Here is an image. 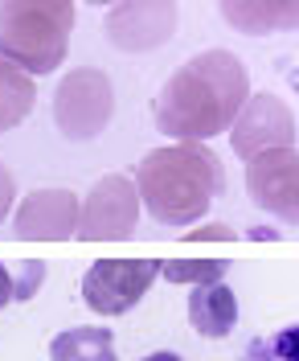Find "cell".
Instances as JSON below:
<instances>
[{
	"label": "cell",
	"mask_w": 299,
	"mask_h": 361,
	"mask_svg": "<svg viewBox=\"0 0 299 361\" xmlns=\"http://www.w3.org/2000/svg\"><path fill=\"white\" fill-rule=\"evenodd\" d=\"M250 99V74L242 58L230 49H205L189 58L152 103L156 132L172 135L177 144H205L230 132L234 115Z\"/></svg>",
	"instance_id": "cell-1"
},
{
	"label": "cell",
	"mask_w": 299,
	"mask_h": 361,
	"mask_svg": "<svg viewBox=\"0 0 299 361\" xmlns=\"http://www.w3.org/2000/svg\"><path fill=\"white\" fill-rule=\"evenodd\" d=\"M139 209L152 222L184 230L189 222L205 218V209L226 193V169L205 144H168L139 160L136 169Z\"/></svg>",
	"instance_id": "cell-2"
},
{
	"label": "cell",
	"mask_w": 299,
	"mask_h": 361,
	"mask_svg": "<svg viewBox=\"0 0 299 361\" xmlns=\"http://www.w3.org/2000/svg\"><path fill=\"white\" fill-rule=\"evenodd\" d=\"M74 0H0V58L42 78L66 62Z\"/></svg>",
	"instance_id": "cell-3"
},
{
	"label": "cell",
	"mask_w": 299,
	"mask_h": 361,
	"mask_svg": "<svg viewBox=\"0 0 299 361\" xmlns=\"http://www.w3.org/2000/svg\"><path fill=\"white\" fill-rule=\"evenodd\" d=\"M111 115H115V87L98 66H78L58 78L53 123H58V132L66 140H74V144L98 140L107 132Z\"/></svg>",
	"instance_id": "cell-4"
},
{
	"label": "cell",
	"mask_w": 299,
	"mask_h": 361,
	"mask_svg": "<svg viewBox=\"0 0 299 361\" xmlns=\"http://www.w3.org/2000/svg\"><path fill=\"white\" fill-rule=\"evenodd\" d=\"M139 222V193L136 180L123 173H107L91 185L87 197H78V230L74 238L82 243H119L132 238Z\"/></svg>",
	"instance_id": "cell-5"
},
{
	"label": "cell",
	"mask_w": 299,
	"mask_h": 361,
	"mask_svg": "<svg viewBox=\"0 0 299 361\" xmlns=\"http://www.w3.org/2000/svg\"><path fill=\"white\" fill-rule=\"evenodd\" d=\"M156 275H160L156 259H98L82 275V304L94 316H123L148 295Z\"/></svg>",
	"instance_id": "cell-6"
},
{
	"label": "cell",
	"mask_w": 299,
	"mask_h": 361,
	"mask_svg": "<svg viewBox=\"0 0 299 361\" xmlns=\"http://www.w3.org/2000/svg\"><path fill=\"white\" fill-rule=\"evenodd\" d=\"M295 115L287 111V103L271 90H250V99L230 123V148L234 157L254 160L275 148H295Z\"/></svg>",
	"instance_id": "cell-7"
},
{
	"label": "cell",
	"mask_w": 299,
	"mask_h": 361,
	"mask_svg": "<svg viewBox=\"0 0 299 361\" xmlns=\"http://www.w3.org/2000/svg\"><path fill=\"white\" fill-rule=\"evenodd\" d=\"M177 0H119L107 8L103 33L119 54H152L177 33Z\"/></svg>",
	"instance_id": "cell-8"
},
{
	"label": "cell",
	"mask_w": 299,
	"mask_h": 361,
	"mask_svg": "<svg viewBox=\"0 0 299 361\" xmlns=\"http://www.w3.org/2000/svg\"><path fill=\"white\" fill-rule=\"evenodd\" d=\"M246 193L271 218L299 226V148H275L246 160Z\"/></svg>",
	"instance_id": "cell-9"
},
{
	"label": "cell",
	"mask_w": 299,
	"mask_h": 361,
	"mask_svg": "<svg viewBox=\"0 0 299 361\" xmlns=\"http://www.w3.org/2000/svg\"><path fill=\"white\" fill-rule=\"evenodd\" d=\"M78 230V193L70 189H33L13 214V234L33 243H62Z\"/></svg>",
	"instance_id": "cell-10"
},
{
	"label": "cell",
	"mask_w": 299,
	"mask_h": 361,
	"mask_svg": "<svg viewBox=\"0 0 299 361\" xmlns=\"http://www.w3.org/2000/svg\"><path fill=\"white\" fill-rule=\"evenodd\" d=\"M189 324L205 341H222L234 333V324H238V295H234V288L226 279L189 288Z\"/></svg>",
	"instance_id": "cell-11"
},
{
	"label": "cell",
	"mask_w": 299,
	"mask_h": 361,
	"mask_svg": "<svg viewBox=\"0 0 299 361\" xmlns=\"http://www.w3.org/2000/svg\"><path fill=\"white\" fill-rule=\"evenodd\" d=\"M217 8H222V21L230 25L234 33H246V37H267V33H279V29H299L287 0H217Z\"/></svg>",
	"instance_id": "cell-12"
},
{
	"label": "cell",
	"mask_w": 299,
	"mask_h": 361,
	"mask_svg": "<svg viewBox=\"0 0 299 361\" xmlns=\"http://www.w3.org/2000/svg\"><path fill=\"white\" fill-rule=\"evenodd\" d=\"M49 361H119L115 357V333L82 324V329H62L49 341Z\"/></svg>",
	"instance_id": "cell-13"
},
{
	"label": "cell",
	"mask_w": 299,
	"mask_h": 361,
	"mask_svg": "<svg viewBox=\"0 0 299 361\" xmlns=\"http://www.w3.org/2000/svg\"><path fill=\"white\" fill-rule=\"evenodd\" d=\"M37 103V87L25 70L8 66L0 58V132H13Z\"/></svg>",
	"instance_id": "cell-14"
},
{
	"label": "cell",
	"mask_w": 299,
	"mask_h": 361,
	"mask_svg": "<svg viewBox=\"0 0 299 361\" xmlns=\"http://www.w3.org/2000/svg\"><path fill=\"white\" fill-rule=\"evenodd\" d=\"M226 275H230V263H217V259H164L160 263V279H168V283H189V288L217 283Z\"/></svg>",
	"instance_id": "cell-15"
},
{
	"label": "cell",
	"mask_w": 299,
	"mask_h": 361,
	"mask_svg": "<svg viewBox=\"0 0 299 361\" xmlns=\"http://www.w3.org/2000/svg\"><path fill=\"white\" fill-rule=\"evenodd\" d=\"M242 361H299V324H287L271 337H258L242 349Z\"/></svg>",
	"instance_id": "cell-16"
},
{
	"label": "cell",
	"mask_w": 299,
	"mask_h": 361,
	"mask_svg": "<svg viewBox=\"0 0 299 361\" xmlns=\"http://www.w3.org/2000/svg\"><path fill=\"white\" fill-rule=\"evenodd\" d=\"M46 263L42 259H25L21 271L13 275V304H29L33 295L42 292V283H46Z\"/></svg>",
	"instance_id": "cell-17"
},
{
	"label": "cell",
	"mask_w": 299,
	"mask_h": 361,
	"mask_svg": "<svg viewBox=\"0 0 299 361\" xmlns=\"http://www.w3.org/2000/svg\"><path fill=\"white\" fill-rule=\"evenodd\" d=\"M184 238H189V243H230L234 230L226 222H205L201 230H184Z\"/></svg>",
	"instance_id": "cell-18"
},
{
	"label": "cell",
	"mask_w": 299,
	"mask_h": 361,
	"mask_svg": "<svg viewBox=\"0 0 299 361\" xmlns=\"http://www.w3.org/2000/svg\"><path fill=\"white\" fill-rule=\"evenodd\" d=\"M13 202H17V180H13V173H8V164L0 160V222L13 214Z\"/></svg>",
	"instance_id": "cell-19"
},
{
	"label": "cell",
	"mask_w": 299,
	"mask_h": 361,
	"mask_svg": "<svg viewBox=\"0 0 299 361\" xmlns=\"http://www.w3.org/2000/svg\"><path fill=\"white\" fill-rule=\"evenodd\" d=\"M4 304H13V271L0 263V308Z\"/></svg>",
	"instance_id": "cell-20"
},
{
	"label": "cell",
	"mask_w": 299,
	"mask_h": 361,
	"mask_svg": "<svg viewBox=\"0 0 299 361\" xmlns=\"http://www.w3.org/2000/svg\"><path fill=\"white\" fill-rule=\"evenodd\" d=\"M139 361H184V357L172 353V349H160V353H148V357H139Z\"/></svg>",
	"instance_id": "cell-21"
},
{
	"label": "cell",
	"mask_w": 299,
	"mask_h": 361,
	"mask_svg": "<svg viewBox=\"0 0 299 361\" xmlns=\"http://www.w3.org/2000/svg\"><path fill=\"white\" fill-rule=\"evenodd\" d=\"M250 238H262V243H275L279 234H275V230H267V226H254V230H250Z\"/></svg>",
	"instance_id": "cell-22"
},
{
	"label": "cell",
	"mask_w": 299,
	"mask_h": 361,
	"mask_svg": "<svg viewBox=\"0 0 299 361\" xmlns=\"http://www.w3.org/2000/svg\"><path fill=\"white\" fill-rule=\"evenodd\" d=\"M87 4H107V8H111V4H119V0H87Z\"/></svg>",
	"instance_id": "cell-23"
},
{
	"label": "cell",
	"mask_w": 299,
	"mask_h": 361,
	"mask_svg": "<svg viewBox=\"0 0 299 361\" xmlns=\"http://www.w3.org/2000/svg\"><path fill=\"white\" fill-rule=\"evenodd\" d=\"M287 4H291V13H295V21H299V0H287Z\"/></svg>",
	"instance_id": "cell-24"
}]
</instances>
